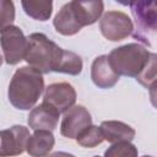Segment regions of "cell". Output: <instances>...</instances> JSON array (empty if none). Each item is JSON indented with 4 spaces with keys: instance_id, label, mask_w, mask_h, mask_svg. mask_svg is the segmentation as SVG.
<instances>
[{
    "instance_id": "1",
    "label": "cell",
    "mask_w": 157,
    "mask_h": 157,
    "mask_svg": "<svg viewBox=\"0 0 157 157\" xmlns=\"http://www.w3.org/2000/svg\"><path fill=\"white\" fill-rule=\"evenodd\" d=\"M104 4L101 0L70 1L61 6L53 20L55 31L63 36H74L82 27L96 23L103 13Z\"/></svg>"
},
{
    "instance_id": "2",
    "label": "cell",
    "mask_w": 157,
    "mask_h": 157,
    "mask_svg": "<svg viewBox=\"0 0 157 157\" xmlns=\"http://www.w3.org/2000/svg\"><path fill=\"white\" fill-rule=\"evenodd\" d=\"M43 90V74L31 66H21L12 75L7 90V97L15 108L29 110L38 102Z\"/></svg>"
},
{
    "instance_id": "3",
    "label": "cell",
    "mask_w": 157,
    "mask_h": 157,
    "mask_svg": "<svg viewBox=\"0 0 157 157\" xmlns=\"http://www.w3.org/2000/svg\"><path fill=\"white\" fill-rule=\"evenodd\" d=\"M63 48L49 39L44 33H32L27 37V49L25 60L28 66L36 69L40 74H49L56 70Z\"/></svg>"
},
{
    "instance_id": "4",
    "label": "cell",
    "mask_w": 157,
    "mask_h": 157,
    "mask_svg": "<svg viewBox=\"0 0 157 157\" xmlns=\"http://www.w3.org/2000/svg\"><path fill=\"white\" fill-rule=\"evenodd\" d=\"M153 53L139 43H128L114 48L108 59L114 71L120 76L137 77L148 65Z\"/></svg>"
},
{
    "instance_id": "5",
    "label": "cell",
    "mask_w": 157,
    "mask_h": 157,
    "mask_svg": "<svg viewBox=\"0 0 157 157\" xmlns=\"http://www.w3.org/2000/svg\"><path fill=\"white\" fill-rule=\"evenodd\" d=\"M131 13L135 20V29L132 37L145 45L152 47V39L155 38L157 29V5L156 1H130Z\"/></svg>"
},
{
    "instance_id": "6",
    "label": "cell",
    "mask_w": 157,
    "mask_h": 157,
    "mask_svg": "<svg viewBox=\"0 0 157 157\" xmlns=\"http://www.w3.org/2000/svg\"><path fill=\"white\" fill-rule=\"evenodd\" d=\"M0 45L4 60L9 65H16L25 59L27 49V37L18 26H9L0 32Z\"/></svg>"
},
{
    "instance_id": "7",
    "label": "cell",
    "mask_w": 157,
    "mask_h": 157,
    "mask_svg": "<svg viewBox=\"0 0 157 157\" xmlns=\"http://www.w3.org/2000/svg\"><path fill=\"white\" fill-rule=\"evenodd\" d=\"M99 31L110 42L128 38L134 31V23L123 11H107L99 20Z\"/></svg>"
},
{
    "instance_id": "8",
    "label": "cell",
    "mask_w": 157,
    "mask_h": 157,
    "mask_svg": "<svg viewBox=\"0 0 157 157\" xmlns=\"http://www.w3.org/2000/svg\"><path fill=\"white\" fill-rule=\"evenodd\" d=\"M29 130L23 125H13L0 130V157L20 156L26 151Z\"/></svg>"
},
{
    "instance_id": "9",
    "label": "cell",
    "mask_w": 157,
    "mask_h": 157,
    "mask_svg": "<svg viewBox=\"0 0 157 157\" xmlns=\"http://www.w3.org/2000/svg\"><path fill=\"white\" fill-rule=\"evenodd\" d=\"M76 97L77 94L72 85L69 82H54L45 88L43 102L53 105L59 113H65L74 107Z\"/></svg>"
},
{
    "instance_id": "10",
    "label": "cell",
    "mask_w": 157,
    "mask_h": 157,
    "mask_svg": "<svg viewBox=\"0 0 157 157\" xmlns=\"http://www.w3.org/2000/svg\"><path fill=\"white\" fill-rule=\"evenodd\" d=\"M92 124L91 113L83 105H74L64 113L60 124V134L67 139H76V136Z\"/></svg>"
},
{
    "instance_id": "11",
    "label": "cell",
    "mask_w": 157,
    "mask_h": 157,
    "mask_svg": "<svg viewBox=\"0 0 157 157\" xmlns=\"http://www.w3.org/2000/svg\"><path fill=\"white\" fill-rule=\"evenodd\" d=\"M60 113L50 104L42 102L39 105L32 108L28 114V126L36 130H47L53 131L59 123Z\"/></svg>"
},
{
    "instance_id": "12",
    "label": "cell",
    "mask_w": 157,
    "mask_h": 157,
    "mask_svg": "<svg viewBox=\"0 0 157 157\" xmlns=\"http://www.w3.org/2000/svg\"><path fill=\"white\" fill-rule=\"evenodd\" d=\"M91 78L98 88H110L119 81V75L112 67L108 55H99L93 60Z\"/></svg>"
},
{
    "instance_id": "13",
    "label": "cell",
    "mask_w": 157,
    "mask_h": 157,
    "mask_svg": "<svg viewBox=\"0 0 157 157\" xmlns=\"http://www.w3.org/2000/svg\"><path fill=\"white\" fill-rule=\"evenodd\" d=\"M103 139L110 144L117 142H131L136 135V131L128 124L119 120H105L99 125Z\"/></svg>"
},
{
    "instance_id": "14",
    "label": "cell",
    "mask_w": 157,
    "mask_h": 157,
    "mask_svg": "<svg viewBox=\"0 0 157 157\" xmlns=\"http://www.w3.org/2000/svg\"><path fill=\"white\" fill-rule=\"evenodd\" d=\"M54 144L55 139L52 131L36 130L27 141L26 151L31 157H48Z\"/></svg>"
},
{
    "instance_id": "15",
    "label": "cell",
    "mask_w": 157,
    "mask_h": 157,
    "mask_svg": "<svg viewBox=\"0 0 157 157\" xmlns=\"http://www.w3.org/2000/svg\"><path fill=\"white\" fill-rule=\"evenodd\" d=\"M23 11L37 21H47L53 12V2L49 0H23L21 1Z\"/></svg>"
},
{
    "instance_id": "16",
    "label": "cell",
    "mask_w": 157,
    "mask_h": 157,
    "mask_svg": "<svg viewBox=\"0 0 157 157\" xmlns=\"http://www.w3.org/2000/svg\"><path fill=\"white\" fill-rule=\"evenodd\" d=\"M82 67H83V63L78 54L63 49V54H61V58H60V61H59V65L55 72L69 74V75L76 76L81 74Z\"/></svg>"
},
{
    "instance_id": "17",
    "label": "cell",
    "mask_w": 157,
    "mask_h": 157,
    "mask_svg": "<svg viewBox=\"0 0 157 157\" xmlns=\"http://www.w3.org/2000/svg\"><path fill=\"white\" fill-rule=\"evenodd\" d=\"M75 140L77 141L78 145H81L82 147H87V148H93L104 141L99 126L92 125V124L90 126H87L85 130H82L76 136Z\"/></svg>"
},
{
    "instance_id": "18",
    "label": "cell",
    "mask_w": 157,
    "mask_h": 157,
    "mask_svg": "<svg viewBox=\"0 0 157 157\" xmlns=\"http://www.w3.org/2000/svg\"><path fill=\"white\" fill-rule=\"evenodd\" d=\"M103 157H139L137 147L131 142H117L112 144L104 152Z\"/></svg>"
},
{
    "instance_id": "19",
    "label": "cell",
    "mask_w": 157,
    "mask_h": 157,
    "mask_svg": "<svg viewBox=\"0 0 157 157\" xmlns=\"http://www.w3.org/2000/svg\"><path fill=\"white\" fill-rule=\"evenodd\" d=\"M156 69H157V55L153 53L148 65L136 77V80L142 86H145L146 88H153L155 87V82H156Z\"/></svg>"
},
{
    "instance_id": "20",
    "label": "cell",
    "mask_w": 157,
    "mask_h": 157,
    "mask_svg": "<svg viewBox=\"0 0 157 157\" xmlns=\"http://www.w3.org/2000/svg\"><path fill=\"white\" fill-rule=\"evenodd\" d=\"M15 21V5L10 0H0V32Z\"/></svg>"
},
{
    "instance_id": "21",
    "label": "cell",
    "mask_w": 157,
    "mask_h": 157,
    "mask_svg": "<svg viewBox=\"0 0 157 157\" xmlns=\"http://www.w3.org/2000/svg\"><path fill=\"white\" fill-rule=\"evenodd\" d=\"M48 157H75L72 153L69 152H63V151H58V152H53L50 153Z\"/></svg>"
},
{
    "instance_id": "22",
    "label": "cell",
    "mask_w": 157,
    "mask_h": 157,
    "mask_svg": "<svg viewBox=\"0 0 157 157\" xmlns=\"http://www.w3.org/2000/svg\"><path fill=\"white\" fill-rule=\"evenodd\" d=\"M2 59H4V58H2V55L0 54V66H1V64H2Z\"/></svg>"
},
{
    "instance_id": "23",
    "label": "cell",
    "mask_w": 157,
    "mask_h": 157,
    "mask_svg": "<svg viewBox=\"0 0 157 157\" xmlns=\"http://www.w3.org/2000/svg\"><path fill=\"white\" fill-rule=\"evenodd\" d=\"M142 157H153V156H142Z\"/></svg>"
},
{
    "instance_id": "24",
    "label": "cell",
    "mask_w": 157,
    "mask_h": 157,
    "mask_svg": "<svg viewBox=\"0 0 157 157\" xmlns=\"http://www.w3.org/2000/svg\"><path fill=\"white\" fill-rule=\"evenodd\" d=\"M94 157H101V156H94Z\"/></svg>"
}]
</instances>
